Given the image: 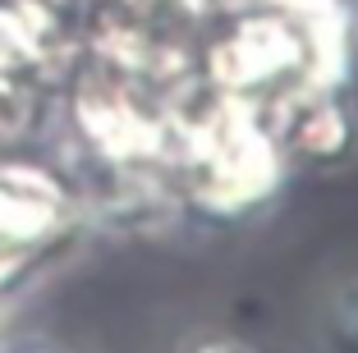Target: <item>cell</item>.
<instances>
[{"instance_id": "1", "label": "cell", "mask_w": 358, "mask_h": 353, "mask_svg": "<svg viewBox=\"0 0 358 353\" xmlns=\"http://www.w3.org/2000/svg\"><path fill=\"white\" fill-rule=\"evenodd\" d=\"M211 14L198 37V87L221 101L262 110L322 73H345L340 14L289 0H221Z\"/></svg>"}, {"instance_id": "2", "label": "cell", "mask_w": 358, "mask_h": 353, "mask_svg": "<svg viewBox=\"0 0 358 353\" xmlns=\"http://www.w3.org/2000/svg\"><path fill=\"white\" fill-rule=\"evenodd\" d=\"M184 202L207 225H243L275 202L289 161L266 134L262 115L221 101L202 87V115L184 124Z\"/></svg>"}, {"instance_id": "3", "label": "cell", "mask_w": 358, "mask_h": 353, "mask_svg": "<svg viewBox=\"0 0 358 353\" xmlns=\"http://www.w3.org/2000/svg\"><path fill=\"white\" fill-rule=\"evenodd\" d=\"M257 115L289 170H336L358 147V106L345 73H322Z\"/></svg>"}, {"instance_id": "4", "label": "cell", "mask_w": 358, "mask_h": 353, "mask_svg": "<svg viewBox=\"0 0 358 353\" xmlns=\"http://www.w3.org/2000/svg\"><path fill=\"white\" fill-rule=\"evenodd\" d=\"M317 340H322V353H358V271L340 275L322 294Z\"/></svg>"}, {"instance_id": "5", "label": "cell", "mask_w": 358, "mask_h": 353, "mask_svg": "<svg viewBox=\"0 0 358 353\" xmlns=\"http://www.w3.org/2000/svg\"><path fill=\"white\" fill-rule=\"evenodd\" d=\"M170 353H280V349H271L266 340L248 331H230V326H193L170 344Z\"/></svg>"}, {"instance_id": "6", "label": "cell", "mask_w": 358, "mask_h": 353, "mask_svg": "<svg viewBox=\"0 0 358 353\" xmlns=\"http://www.w3.org/2000/svg\"><path fill=\"white\" fill-rule=\"evenodd\" d=\"M0 353H87L78 344L60 340V335H46V331H28V335H14V340L0 344Z\"/></svg>"}]
</instances>
